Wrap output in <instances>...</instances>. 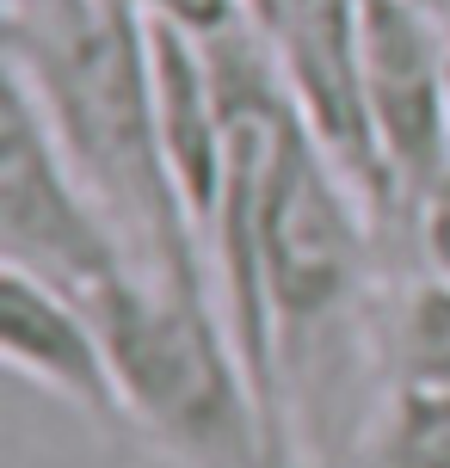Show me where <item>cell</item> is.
<instances>
[{
	"mask_svg": "<svg viewBox=\"0 0 450 468\" xmlns=\"http://www.w3.org/2000/svg\"><path fill=\"white\" fill-rule=\"evenodd\" d=\"M0 74L118 229L136 278L216 303V265L166 173L155 37L130 0H0Z\"/></svg>",
	"mask_w": 450,
	"mask_h": 468,
	"instance_id": "1",
	"label": "cell"
},
{
	"mask_svg": "<svg viewBox=\"0 0 450 468\" xmlns=\"http://www.w3.org/2000/svg\"><path fill=\"white\" fill-rule=\"evenodd\" d=\"M0 271H25L87 308H99L123 278H136L118 229L49 142L38 105L6 74H0Z\"/></svg>",
	"mask_w": 450,
	"mask_h": 468,
	"instance_id": "2",
	"label": "cell"
},
{
	"mask_svg": "<svg viewBox=\"0 0 450 468\" xmlns=\"http://www.w3.org/2000/svg\"><path fill=\"white\" fill-rule=\"evenodd\" d=\"M364 112L389 179V265L407 216L450 173V31L420 0H364Z\"/></svg>",
	"mask_w": 450,
	"mask_h": 468,
	"instance_id": "3",
	"label": "cell"
},
{
	"mask_svg": "<svg viewBox=\"0 0 450 468\" xmlns=\"http://www.w3.org/2000/svg\"><path fill=\"white\" fill-rule=\"evenodd\" d=\"M0 357L13 376L56 395L112 444H136L118 357L87 303H74L25 271H0Z\"/></svg>",
	"mask_w": 450,
	"mask_h": 468,
	"instance_id": "4",
	"label": "cell"
},
{
	"mask_svg": "<svg viewBox=\"0 0 450 468\" xmlns=\"http://www.w3.org/2000/svg\"><path fill=\"white\" fill-rule=\"evenodd\" d=\"M377 376L389 388H450V283L426 265H389L377 290Z\"/></svg>",
	"mask_w": 450,
	"mask_h": 468,
	"instance_id": "5",
	"label": "cell"
},
{
	"mask_svg": "<svg viewBox=\"0 0 450 468\" xmlns=\"http://www.w3.org/2000/svg\"><path fill=\"white\" fill-rule=\"evenodd\" d=\"M352 468H450V388H389Z\"/></svg>",
	"mask_w": 450,
	"mask_h": 468,
	"instance_id": "6",
	"label": "cell"
},
{
	"mask_svg": "<svg viewBox=\"0 0 450 468\" xmlns=\"http://www.w3.org/2000/svg\"><path fill=\"white\" fill-rule=\"evenodd\" d=\"M402 265H426V271H438V278L450 283V173L413 204V216H407Z\"/></svg>",
	"mask_w": 450,
	"mask_h": 468,
	"instance_id": "7",
	"label": "cell"
},
{
	"mask_svg": "<svg viewBox=\"0 0 450 468\" xmlns=\"http://www.w3.org/2000/svg\"><path fill=\"white\" fill-rule=\"evenodd\" d=\"M143 19H161V25H179V31H198V37H210V31H229L241 19V0H130Z\"/></svg>",
	"mask_w": 450,
	"mask_h": 468,
	"instance_id": "8",
	"label": "cell"
},
{
	"mask_svg": "<svg viewBox=\"0 0 450 468\" xmlns=\"http://www.w3.org/2000/svg\"><path fill=\"white\" fill-rule=\"evenodd\" d=\"M420 6H426L432 19H438V25H445V31H450V0H420Z\"/></svg>",
	"mask_w": 450,
	"mask_h": 468,
	"instance_id": "9",
	"label": "cell"
}]
</instances>
